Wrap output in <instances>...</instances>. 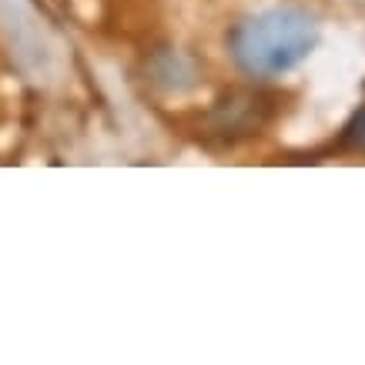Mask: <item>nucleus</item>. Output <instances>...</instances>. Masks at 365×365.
I'll return each instance as SVG.
<instances>
[{
  "label": "nucleus",
  "mask_w": 365,
  "mask_h": 365,
  "mask_svg": "<svg viewBox=\"0 0 365 365\" xmlns=\"http://www.w3.org/2000/svg\"><path fill=\"white\" fill-rule=\"evenodd\" d=\"M319 44V24L302 7H272L235 24L232 61L248 78H275L299 67Z\"/></svg>",
  "instance_id": "f257e3e1"
},
{
  "label": "nucleus",
  "mask_w": 365,
  "mask_h": 365,
  "mask_svg": "<svg viewBox=\"0 0 365 365\" xmlns=\"http://www.w3.org/2000/svg\"><path fill=\"white\" fill-rule=\"evenodd\" d=\"M208 121L211 131H218L222 138L235 141V138H248V134L258 131L268 121V108L265 101L255 98V94H228L225 101L215 104Z\"/></svg>",
  "instance_id": "f03ea898"
},
{
  "label": "nucleus",
  "mask_w": 365,
  "mask_h": 365,
  "mask_svg": "<svg viewBox=\"0 0 365 365\" xmlns=\"http://www.w3.org/2000/svg\"><path fill=\"white\" fill-rule=\"evenodd\" d=\"M342 148L349 151H365V108L349 118V124L342 128Z\"/></svg>",
  "instance_id": "7ed1b4c3"
}]
</instances>
